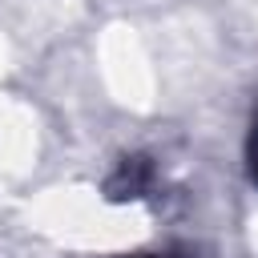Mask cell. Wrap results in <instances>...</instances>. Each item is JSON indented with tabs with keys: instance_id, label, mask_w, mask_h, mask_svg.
Returning a JSON list of instances; mask_svg holds the SVG:
<instances>
[{
	"instance_id": "cell-1",
	"label": "cell",
	"mask_w": 258,
	"mask_h": 258,
	"mask_svg": "<svg viewBox=\"0 0 258 258\" xmlns=\"http://www.w3.org/2000/svg\"><path fill=\"white\" fill-rule=\"evenodd\" d=\"M149 185H153V165H149V157L133 153V157H121V165L105 181V194L113 202H125V198H145Z\"/></svg>"
},
{
	"instance_id": "cell-2",
	"label": "cell",
	"mask_w": 258,
	"mask_h": 258,
	"mask_svg": "<svg viewBox=\"0 0 258 258\" xmlns=\"http://www.w3.org/2000/svg\"><path fill=\"white\" fill-rule=\"evenodd\" d=\"M113 258H198L181 246H165V250H141V254H113Z\"/></svg>"
},
{
	"instance_id": "cell-3",
	"label": "cell",
	"mask_w": 258,
	"mask_h": 258,
	"mask_svg": "<svg viewBox=\"0 0 258 258\" xmlns=\"http://www.w3.org/2000/svg\"><path fill=\"white\" fill-rule=\"evenodd\" d=\"M250 173L258 181V117H254V129H250Z\"/></svg>"
}]
</instances>
